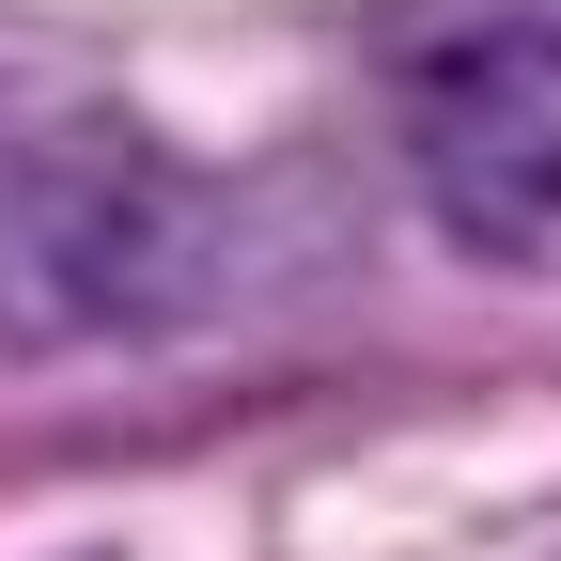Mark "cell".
<instances>
[{
  "mask_svg": "<svg viewBox=\"0 0 561 561\" xmlns=\"http://www.w3.org/2000/svg\"><path fill=\"white\" fill-rule=\"evenodd\" d=\"M405 172L500 265H561V0L468 16L405 62Z\"/></svg>",
  "mask_w": 561,
  "mask_h": 561,
  "instance_id": "7a4b0ae2",
  "label": "cell"
},
{
  "mask_svg": "<svg viewBox=\"0 0 561 561\" xmlns=\"http://www.w3.org/2000/svg\"><path fill=\"white\" fill-rule=\"evenodd\" d=\"M203 280V187L79 47L0 32V343H140Z\"/></svg>",
  "mask_w": 561,
  "mask_h": 561,
  "instance_id": "6da1fadb",
  "label": "cell"
}]
</instances>
